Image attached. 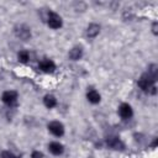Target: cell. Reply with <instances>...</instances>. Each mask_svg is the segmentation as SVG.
Masks as SVG:
<instances>
[{
    "label": "cell",
    "mask_w": 158,
    "mask_h": 158,
    "mask_svg": "<svg viewBox=\"0 0 158 158\" xmlns=\"http://www.w3.org/2000/svg\"><path fill=\"white\" fill-rule=\"evenodd\" d=\"M152 28H153V32L157 33V30H156V28H157V23H153V27H152Z\"/></svg>",
    "instance_id": "e0dca14e"
},
{
    "label": "cell",
    "mask_w": 158,
    "mask_h": 158,
    "mask_svg": "<svg viewBox=\"0 0 158 158\" xmlns=\"http://www.w3.org/2000/svg\"><path fill=\"white\" fill-rule=\"evenodd\" d=\"M19 60L20 62H22V63H27L28 62V59H30V54H28V52L27 51H21L20 53H19Z\"/></svg>",
    "instance_id": "5bb4252c"
},
{
    "label": "cell",
    "mask_w": 158,
    "mask_h": 158,
    "mask_svg": "<svg viewBox=\"0 0 158 158\" xmlns=\"http://www.w3.org/2000/svg\"><path fill=\"white\" fill-rule=\"evenodd\" d=\"M106 144H107L110 148L116 149V151H118V149H123V148H125V144L122 143V141H121L118 137H114V136L107 137V139H106Z\"/></svg>",
    "instance_id": "5b68a950"
},
{
    "label": "cell",
    "mask_w": 158,
    "mask_h": 158,
    "mask_svg": "<svg viewBox=\"0 0 158 158\" xmlns=\"http://www.w3.org/2000/svg\"><path fill=\"white\" fill-rule=\"evenodd\" d=\"M48 130L54 136H57V137H59V136H62L64 133V126L59 121H52V122H49L48 123Z\"/></svg>",
    "instance_id": "3957f363"
},
{
    "label": "cell",
    "mask_w": 158,
    "mask_h": 158,
    "mask_svg": "<svg viewBox=\"0 0 158 158\" xmlns=\"http://www.w3.org/2000/svg\"><path fill=\"white\" fill-rule=\"evenodd\" d=\"M81 56H83V51H81L80 47H74V48H72L70 52H69V58L73 59V60L80 59Z\"/></svg>",
    "instance_id": "7c38bea8"
},
{
    "label": "cell",
    "mask_w": 158,
    "mask_h": 158,
    "mask_svg": "<svg viewBox=\"0 0 158 158\" xmlns=\"http://www.w3.org/2000/svg\"><path fill=\"white\" fill-rule=\"evenodd\" d=\"M43 102H44L46 107H48V109H52V107H54V106L57 105V99H56L53 95L48 94V95H46V96H44V99H43Z\"/></svg>",
    "instance_id": "4fadbf2b"
},
{
    "label": "cell",
    "mask_w": 158,
    "mask_h": 158,
    "mask_svg": "<svg viewBox=\"0 0 158 158\" xmlns=\"http://www.w3.org/2000/svg\"><path fill=\"white\" fill-rule=\"evenodd\" d=\"M99 32H100V26L96 25V23H91V25H89L88 28H86V36H88L89 38H94L95 36L99 35Z\"/></svg>",
    "instance_id": "30bf717a"
},
{
    "label": "cell",
    "mask_w": 158,
    "mask_h": 158,
    "mask_svg": "<svg viewBox=\"0 0 158 158\" xmlns=\"http://www.w3.org/2000/svg\"><path fill=\"white\" fill-rule=\"evenodd\" d=\"M86 99L91 102V104H98L99 101H100V94L96 91V90H94V89H90L88 93H86Z\"/></svg>",
    "instance_id": "8fae6325"
},
{
    "label": "cell",
    "mask_w": 158,
    "mask_h": 158,
    "mask_svg": "<svg viewBox=\"0 0 158 158\" xmlns=\"http://www.w3.org/2000/svg\"><path fill=\"white\" fill-rule=\"evenodd\" d=\"M1 100H2L6 105L11 106V105H14V104L16 102V100H17V93L14 91V90H7V91H5V93L2 94Z\"/></svg>",
    "instance_id": "277c9868"
},
{
    "label": "cell",
    "mask_w": 158,
    "mask_h": 158,
    "mask_svg": "<svg viewBox=\"0 0 158 158\" xmlns=\"http://www.w3.org/2000/svg\"><path fill=\"white\" fill-rule=\"evenodd\" d=\"M47 23L51 28H54V30L59 28L62 26V17L58 14H56L53 11H49L48 16H47Z\"/></svg>",
    "instance_id": "7a4b0ae2"
},
{
    "label": "cell",
    "mask_w": 158,
    "mask_h": 158,
    "mask_svg": "<svg viewBox=\"0 0 158 158\" xmlns=\"http://www.w3.org/2000/svg\"><path fill=\"white\" fill-rule=\"evenodd\" d=\"M0 158H17L14 153H11V152H2L1 154H0Z\"/></svg>",
    "instance_id": "9a60e30c"
},
{
    "label": "cell",
    "mask_w": 158,
    "mask_h": 158,
    "mask_svg": "<svg viewBox=\"0 0 158 158\" xmlns=\"http://www.w3.org/2000/svg\"><path fill=\"white\" fill-rule=\"evenodd\" d=\"M118 115H120L123 120H128V118L133 115L132 107H131L128 104H121L120 107H118Z\"/></svg>",
    "instance_id": "52a82bcc"
},
{
    "label": "cell",
    "mask_w": 158,
    "mask_h": 158,
    "mask_svg": "<svg viewBox=\"0 0 158 158\" xmlns=\"http://www.w3.org/2000/svg\"><path fill=\"white\" fill-rule=\"evenodd\" d=\"M40 69L42 70V72H46V73H51V72H53L54 69H56V64L51 60V59H43V60H41V63H40Z\"/></svg>",
    "instance_id": "ba28073f"
},
{
    "label": "cell",
    "mask_w": 158,
    "mask_h": 158,
    "mask_svg": "<svg viewBox=\"0 0 158 158\" xmlns=\"http://www.w3.org/2000/svg\"><path fill=\"white\" fill-rule=\"evenodd\" d=\"M15 33H16V36H17L19 38H21V40H23V41L28 40V38L31 37V30H30L27 26H25V25H21L20 27H16Z\"/></svg>",
    "instance_id": "8992f818"
},
{
    "label": "cell",
    "mask_w": 158,
    "mask_h": 158,
    "mask_svg": "<svg viewBox=\"0 0 158 158\" xmlns=\"http://www.w3.org/2000/svg\"><path fill=\"white\" fill-rule=\"evenodd\" d=\"M156 79H157V65H151L148 72L144 73L139 80H138V86L143 91H151L152 94L156 93Z\"/></svg>",
    "instance_id": "6da1fadb"
},
{
    "label": "cell",
    "mask_w": 158,
    "mask_h": 158,
    "mask_svg": "<svg viewBox=\"0 0 158 158\" xmlns=\"http://www.w3.org/2000/svg\"><path fill=\"white\" fill-rule=\"evenodd\" d=\"M32 158H43V154L41 153V152H37V151H35L33 153H32V156H31Z\"/></svg>",
    "instance_id": "2e32d148"
},
{
    "label": "cell",
    "mask_w": 158,
    "mask_h": 158,
    "mask_svg": "<svg viewBox=\"0 0 158 158\" xmlns=\"http://www.w3.org/2000/svg\"><path fill=\"white\" fill-rule=\"evenodd\" d=\"M48 148H49V152H51L52 154H54V156H59V154H62L63 151H64L63 144H60L59 142H51L49 146H48Z\"/></svg>",
    "instance_id": "9c48e42d"
}]
</instances>
